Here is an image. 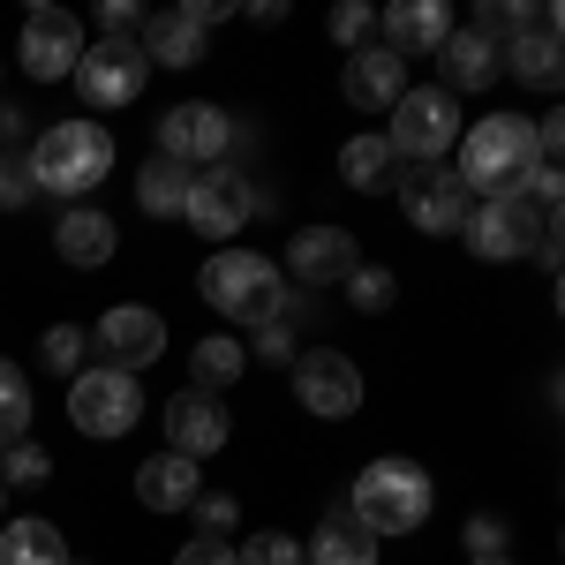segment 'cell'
I'll return each mask as SVG.
<instances>
[{
	"label": "cell",
	"instance_id": "obj_1",
	"mask_svg": "<svg viewBox=\"0 0 565 565\" xmlns=\"http://www.w3.org/2000/svg\"><path fill=\"white\" fill-rule=\"evenodd\" d=\"M527 181H535V129L521 114H482L460 136V189L490 204V196H527Z\"/></svg>",
	"mask_w": 565,
	"mask_h": 565
},
{
	"label": "cell",
	"instance_id": "obj_2",
	"mask_svg": "<svg viewBox=\"0 0 565 565\" xmlns=\"http://www.w3.org/2000/svg\"><path fill=\"white\" fill-rule=\"evenodd\" d=\"M430 505H437L430 468H423V460H399V452L370 460V468L354 476V498H348V513L370 527L377 543H385V535H415V527L430 521Z\"/></svg>",
	"mask_w": 565,
	"mask_h": 565
},
{
	"label": "cell",
	"instance_id": "obj_3",
	"mask_svg": "<svg viewBox=\"0 0 565 565\" xmlns=\"http://www.w3.org/2000/svg\"><path fill=\"white\" fill-rule=\"evenodd\" d=\"M23 167H31V189H45V196H90L114 167V136L98 121H53Z\"/></svg>",
	"mask_w": 565,
	"mask_h": 565
},
{
	"label": "cell",
	"instance_id": "obj_4",
	"mask_svg": "<svg viewBox=\"0 0 565 565\" xmlns=\"http://www.w3.org/2000/svg\"><path fill=\"white\" fill-rule=\"evenodd\" d=\"M196 287H204V302L218 317H234V324H271L279 317V271L257 257V249H218L204 271H196Z\"/></svg>",
	"mask_w": 565,
	"mask_h": 565
},
{
	"label": "cell",
	"instance_id": "obj_5",
	"mask_svg": "<svg viewBox=\"0 0 565 565\" xmlns=\"http://www.w3.org/2000/svg\"><path fill=\"white\" fill-rule=\"evenodd\" d=\"M385 143H392V159H445V151L460 143V98H452V90H437V84L399 90Z\"/></svg>",
	"mask_w": 565,
	"mask_h": 565
},
{
	"label": "cell",
	"instance_id": "obj_6",
	"mask_svg": "<svg viewBox=\"0 0 565 565\" xmlns=\"http://www.w3.org/2000/svg\"><path fill=\"white\" fill-rule=\"evenodd\" d=\"M136 415H143V385H136L129 370H76L68 377V423L84 437H129Z\"/></svg>",
	"mask_w": 565,
	"mask_h": 565
},
{
	"label": "cell",
	"instance_id": "obj_7",
	"mask_svg": "<svg viewBox=\"0 0 565 565\" xmlns=\"http://www.w3.org/2000/svg\"><path fill=\"white\" fill-rule=\"evenodd\" d=\"M551 226H558V218L535 212L527 196H490V204H476V212H468V226H460V234H468V249H476L482 264H513V257H527Z\"/></svg>",
	"mask_w": 565,
	"mask_h": 565
},
{
	"label": "cell",
	"instance_id": "obj_8",
	"mask_svg": "<svg viewBox=\"0 0 565 565\" xmlns=\"http://www.w3.org/2000/svg\"><path fill=\"white\" fill-rule=\"evenodd\" d=\"M143 84H151V61H143V45H136V39H98V45H84V61H76V90H84L90 114L136 106Z\"/></svg>",
	"mask_w": 565,
	"mask_h": 565
},
{
	"label": "cell",
	"instance_id": "obj_9",
	"mask_svg": "<svg viewBox=\"0 0 565 565\" xmlns=\"http://www.w3.org/2000/svg\"><path fill=\"white\" fill-rule=\"evenodd\" d=\"M249 212H257V189H249V174H234V167H204V174L189 181V204H181V218L204 242H234L249 226Z\"/></svg>",
	"mask_w": 565,
	"mask_h": 565
},
{
	"label": "cell",
	"instance_id": "obj_10",
	"mask_svg": "<svg viewBox=\"0 0 565 565\" xmlns=\"http://www.w3.org/2000/svg\"><path fill=\"white\" fill-rule=\"evenodd\" d=\"M295 399H302L309 415H324V423H348L354 407H362V370H354V354H340V348L295 354Z\"/></svg>",
	"mask_w": 565,
	"mask_h": 565
},
{
	"label": "cell",
	"instance_id": "obj_11",
	"mask_svg": "<svg viewBox=\"0 0 565 565\" xmlns=\"http://www.w3.org/2000/svg\"><path fill=\"white\" fill-rule=\"evenodd\" d=\"M226 136H234V121L218 106L181 98V106L159 114V159H174V167H218L226 159Z\"/></svg>",
	"mask_w": 565,
	"mask_h": 565
},
{
	"label": "cell",
	"instance_id": "obj_12",
	"mask_svg": "<svg viewBox=\"0 0 565 565\" xmlns=\"http://www.w3.org/2000/svg\"><path fill=\"white\" fill-rule=\"evenodd\" d=\"M98 354H106V370H143V362H159L167 354V317L159 309H143V302H121V309H106L98 317Z\"/></svg>",
	"mask_w": 565,
	"mask_h": 565
},
{
	"label": "cell",
	"instance_id": "obj_13",
	"mask_svg": "<svg viewBox=\"0 0 565 565\" xmlns=\"http://www.w3.org/2000/svg\"><path fill=\"white\" fill-rule=\"evenodd\" d=\"M76 61H84V23H76L68 8H39V15H23V68H31L39 84L76 76Z\"/></svg>",
	"mask_w": 565,
	"mask_h": 565
},
{
	"label": "cell",
	"instance_id": "obj_14",
	"mask_svg": "<svg viewBox=\"0 0 565 565\" xmlns=\"http://www.w3.org/2000/svg\"><path fill=\"white\" fill-rule=\"evenodd\" d=\"M399 212L415 218L423 234H460L468 212H476V196L460 189V174H445V167H423V174L399 181Z\"/></svg>",
	"mask_w": 565,
	"mask_h": 565
},
{
	"label": "cell",
	"instance_id": "obj_15",
	"mask_svg": "<svg viewBox=\"0 0 565 565\" xmlns=\"http://www.w3.org/2000/svg\"><path fill=\"white\" fill-rule=\"evenodd\" d=\"M159 423H167V452H181V460L218 452V445H226V430H234V423H226V407H218V392H196V385L174 392Z\"/></svg>",
	"mask_w": 565,
	"mask_h": 565
},
{
	"label": "cell",
	"instance_id": "obj_16",
	"mask_svg": "<svg viewBox=\"0 0 565 565\" xmlns=\"http://www.w3.org/2000/svg\"><path fill=\"white\" fill-rule=\"evenodd\" d=\"M354 264H362V257H354L348 226H302V234L287 242V271H295L302 287H340Z\"/></svg>",
	"mask_w": 565,
	"mask_h": 565
},
{
	"label": "cell",
	"instance_id": "obj_17",
	"mask_svg": "<svg viewBox=\"0 0 565 565\" xmlns=\"http://www.w3.org/2000/svg\"><path fill=\"white\" fill-rule=\"evenodd\" d=\"M377 31H385V53L415 61V53H437V45L452 39V8L445 0H392L385 15H377Z\"/></svg>",
	"mask_w": 565,
	"mask_h": 565
},
{
	"label": "cell",
	"instance_id": "obj_18",
	"mask_svg": "<svg viewBox=\"0 0 565 565\" xmlns=\"http://www.w3.org/2000/svg\"><path fill=\"white\" fill-rule=\"evenodd\" d=\"M399 90H407V61H399V53H385V45H354L348 53V106L392 114Z\"/></svg>",
	"mask_w": 565,
	"mask_h": 565
},
{
	"label": "cell",
	"instance_id": "obj_19",
	"mask_svg": "<svg viewBox=\"0 0 565 565\" xmlns=\"http://www.w3.org/2000/svg\"><path fill=\"white\" fill-rule=\"evenodd\" d=\"M136 498H143L151 513H189V505L204 498V476H196V460H181V452H151V460L136 468Z\"/></svg>",
	"mask_w": 565,
	"mask_h": 565
},
{
	"label": "cell",
	"instance_id": "obj_20",
	"mask_svg": "<svg viewBox=\"0 0 565 565\" xmlns=\"http://www.w3.org/2000/svg\"><path fill=\"white\" fill-rule=\"evenodd\" d=\"M437 68H445L437 90H452V98H460V90H490L505 76V68H498V45L482 39V31H452V39L437 45Z\"/></svg>",
	"mask_w": 565,
	"mask_h": 565
},
{
	"label": "cell",
	"instance_id": "obj_21",
	"mask_svg": "<svg viewBox=\"0 0 565 565\" xmlns=\"http://www.w3.org/2000/svg\"><path fill=\"white\" fill-rule=\"evenodd\" d=\"M498 68H513L521 84H535V90H558V8H543V23L527 31V39H513L505 53H498Z\"/></svg>",
	"mask_w": 565,
	"mask_h": 565
},
{
	"label": "cell",
	"instance_id": "obj_22",
	"mask_svg": "<svg viewBox=\"0 0 565 565\" xmlns=\"http://www.w3.org/2000/svg\"><path fill=\"white\" fill-rule=\"evenodd\" d=\"M114 242H121V234H114V218L90 212V204H68L61 226H53V249H61L68 264H84V271H98V264L114 257Z\"/></svg>",
	"mask_w": 565,
	"mask_h": 565
},
{
	"label": "cell",
	"instance_id": "obj_23",
	"mask_svg": "<svg viewBox=\"0 0 565 565\" xmlns=\"http://www.w3.org/2000/svg\"><path fill=\"white\" fill-rule=\"evenodd\" d=\"M302 565H377V535L354 513H324V527L302 543Z\"/></svg>",
	"mask_w": 565,
	"mask_h": 565
},
{
	"label": "cell",
	"instance_id": "obj_24",
	"mask_svg": "<svg viewBox=\"0 0 565 565\" xmlns=\"http://www.w3.org/2000/svg\"><path fill=\"white\" fill-rule=\"evenodd\" d=\"M143 61H159V68H196L204 61V31L181 15V8H167V15H143Z\"/></svg>",
	"mask_w": 565,
	"mask_h": 565
},
{
	"label": "cell",
	"instance_id": "obj_25",
	"mask_svg": "<svg viewBox=\"0 0 565 565\" xmlns=\"http://www.w3.org/2000/svg\"><path fill=\"white\" fill-rule=\"evenodd\" d=\"M340 181L362 189V196L399 189V159H392V143H385V136H354V143H340Z\"/></svg>",
	"mask_w": 565,
	"mask_h": 565
},
{
	"label": "cell",
	"instance_id": "obj_26",
	"mask_svg": "<svg viewBox=\"0 0 565 565\" xmlns=\"http://www.w3.org/2000/svg\"><path fill=\"white\" fill-rule=\"evenodd\" d=\"M0 565H68V543L53 521H8L0 527Z\"/></svg>",
	"mask_w": 565,
	"mask_h": 565
},
{
	"label": "cell",
	"instance_id": "obj_27",
	"mask_svg": "<svg viewBox=\"0 0 565 565\" xmlns=\"http://www.w3.org/2000/svg\"><path fill=\"white\" fill-rule=\"evenodd\" d=\"M189 167H174V159H143V174H136V204L151 218H181V204H189Z\"/></svg>",
	"mask_w": 565,
	"mask_h": 565
},
{
	"label": "cell",
	"instance_id": "obj_28",
	"mask_svg": "<svg viewBox=\"0 0 565 565\" xmlns=\"http://www.w3.org/2000/svg\"><path fill=\"white\" fill-rule=\"evenodd\" d=\"M242 370H249L242 340H196V354H189V377H196V392H226Z\"/></svg>",
	"mask_w": 565,
	"mask_h": 565
},
{
	"label": "cell",
	"instance_id": "obj_29",
	"mask_svg": "<svg viewBox=\"0 0 565 565\" xmlns=\"http://www.w3.org/2000/svg\"><path fill=\"white\" fill-rule=\"evenodd\" d=\"M23 430H31V377L0 362V445H23Z\"/></svg>",
	"mask_w": 565,
	"mask_h": 565
},
{
	"label": "cell",
	"instance_id": "obj_30",
	"mask_svg": "<svg viewBox=\"0 0 565 565\" xmlns=\"http://www.w3.org/2000/svg\"><path fill=\"white\" fill-rule=\"evenodd\" d=\"M39 370H61V377H76V370H84V354H90V332L84 324H53V332H45L39 340Z\"/></svg>",
	"mask_w": 565,
	"mask_h": 565
},
{
	"label": "cell",
	"instance_id": "obj_31",
	"mask_svg": "<svg viewBox=\"0 0 565 565\" xmlns=\"http://www.w3.org/2000/svg\"><path fill=\"white\" fill-rule=\"evenodd\" d=\"M340 287H348V302H354V309H370V317L392 302V271H385V264H354Z\"/></svg>",
	"mask_w": 565,
	"mask_h": 565
},
{
	"label": "cell",
	"instance_id": "obj_32",
	"mask_svg": "<svg viewBox=\"0 0 565 565\" xmlns=\"http://www.w3.org/2000/svg\"><path fill=\"white\" fill-rule=\"evenodd\" d=\"M234 558H242V565H302V543L271 527V535H249V543H234Z\"/></svg>",
	"mask_w": 565,
	"mask_h": 565
},
{
	"label": "cell",
	"instance_id": "obj_33",
	"mask_svg": "<svg viewBox=\"0 0 565 565\" xmlns=\"http://www.w3.org/2000/svg\"><path fill=\"white\" fill-rule=\"evenodd\" d=\"M476 31L490 45H498V39H527V31H535V8H527V0H521V8H513V0H498V8H482Z\"/></svg>",
	"mask_w": 565,
	"mask_h": 565
},
{
	"label": "cell",
	"instance_id": "obj_34",
	"mask_svg": "<svg viewBox=\"0 0 565 565\" xmlns=\"http://www.w3.org/2000/svg\"><path fill=\"white\" fill-rule=\"evenodd\" d=\"M324 31H332L340 45H370V31H377V8H362V0H340Z\"/></svg>",
	"mask_w": 565,
	"mask_h": 565
},
{
	"label": "cell",
	"instance_id": "obj_35",
	"mask_svg": "<svg viewBox=\"0 0 565 565\" xmlns=\"http://www.w3.org/2000/svg\"><path fill=\"white\" fill-rule=\"evenodd\" d=\"M53 476V460H45L39 445H8V468H0V490H23V482H45Z\"/></svg>",
	"mask_w": 565,
	"mask_h": 565
},
{
	"label": "cell",
	"instance_id": "obj_36",
	"mask_svg": "<svg viewBox=\"0 0 565 565\" xmlns=\"http://www.w3.org/2000/svg\"><path fill=\"white\" fill-rule=\"evenodd\" d=\"M136 31H143V8L136 0H106L98 8V39H136Z\"/></svg>",
	"mask_w": 565,
	"mask_h": 565
},
{
	"label": "cell",
	"instance_id": "obj_37",
	"mask_svg": "<svg viewBox=\"0 0 565 565\" xmlns=\"http://www.w3.org/2000/svg\"><path fill=\"white\" fill-rule=\"evenodd\" d=\"M189 513L204 521V535H234V521H242V505H234V498H212V490H204Z\"/></svg>",
	"mask_w": 565,
	"mask_h": 565
},
{
	"label": "cell",
	"instance_id": "obj_38",
	"mask_svg": "<svg viewBox=\"0 0 565 565\" xmlns=\"http://www.w3.org/2000/svg\"><path fill=\"white\" fill-rule=\"evenodd\" d=\"M23 204H31V167L0 159V212H23Z\"/></svg>",
	"mask_w": 565,
	"mask_h": 565
},
{
	"label": "cell",
	"instance_id": "obj_39",
	"mask_svg": "<svg viewBox=\"0 0 565 565\" xmlns=\"http://www.w3.org/2000/svg\"><path fill=\"white\" fill-rule=\"evenodd\" d=\"M174 565H242L234 558V543H218V535H196V543H181Z\"/></svg>",
	"mask_w": 565,
	"mask_h": 565
},
{
	"label": "cell",
	"instance_id": "obj_40",
	"mask_svg": "<svg viewBox=\"0 0 565 565\" xmlns=\"http://www.w3.org/2000/svg\"><path fill=\"white\" fill-rule=\"evenodd\" d=\"M468 543H476V558H498V543H505V527L490 521V513H476V521H468Z\"/></svg>",
	"mask_w": 565,
	"mask_h": 565
},
{
	"label": "cell",
	"instance_id": "obj_41",
	"mask_svg": "<svg viewBox=\"0 0 565 565\" xmlns=\"http://www.w3.org/2000/svg\"><path fill=\"white\" fill-rule=\"evenodd\" d=\"M257 348L271 354V362H295V332H287L279 317H271V324H264V340H257Z\"/></svg>",
	"mask_w": 565,
	"mask_h": 565
},
{
	"label": "cell",
	"instance_id": "obj_42",
	"mask_svg": "<svg viewBox=\"0 0 565 565\" xmlns=\"http://www.w3.org/2000/svg\"><path fill=\"white\" fill-rule=\"evenodd\" d=\"M181 15H189V23H196V31H212V23H226V15H234V8H226V0H189V8H181Z\"/></svg>",
	"mask_w": 565,
	"mask_h": 565
},
{
	"label": "cell",
	"instance_id": "obj_43",
	"mask_svg": "<svg viewBox=\"0 0 565 565\" xmlns=\"http://www.w3.org/2000/svg\"><path fill=\"white\" fill-rule=\"evenodd\" d=\"M476 565H513V558H476Z\"/></svg>",
	"mask_w": 565,
	"mask_h": 565
},
{
	"label": "cell",
	"instance_id": "obj_44",
	"mask_svg": "<svg viewBox=\"0 0 565 565\" xmlns=\"http://www.w3.org/2000/svg\"><path fill=\"white\" fill-rule=\"evenodd\" d=\"M0 498H8V490H0Z\"/></svg>",
	"mask_w": 565,
	"mask_h": 565
}]
</instances>
